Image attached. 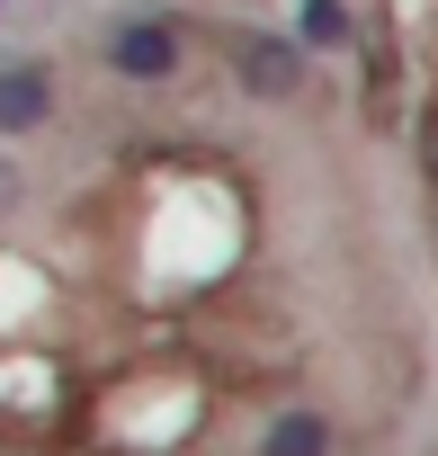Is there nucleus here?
<instances>
[{
  "label": "nucleus",
  "instance_id": "5",
  "mask_svg": "<svg viewBox=\"0 0 438 456\" xmlns=\"http://www.w3.org/2000/svg\"><path fill=\"white\" fill-rule=\"evenodd\" d=\"M296 45H304V54H340V45H358L349 0H296Z\"/></svg>",
  "mask_w": 438,
  "mask_h": 456
},
{
  "label": "nucleus",
  "instance_id": "6",
  "mask_svg": "<svg viewBox=\"0 0 438 456\" xmlns=\"http://www.w3.org/2000/svg\"><path fill=\"white\" fill-rule=\"evenodd\" d=\"M420 188L438 197V90L420 99Z\"/></svg>",
  "mask_w": 438,
  "mask_h": 456
},
{
  "label": "nucleus",
  "instance_id": "3",
  "mask_svg": "<svg viewBox=\"0 0 438 456\" xmlns=\"http://www.w3.org/2000/svg\"><path fill=\"white\" fill-rule=\"evenodd\" d=\"M54 117V72L45 63H0V134H36Z\"/></svg>",
  "mask_w": 438,
  "mask_h": 456
},
{
  "label": "nucleus",
  "instance_id": "4",
  "mask_svg": "<svg viewBox=\"0 0 438 456\" xmlns=\"http://www.w3.org/2000/svg\"><path fill=\"white\" fill-rule=\"evenodd\" d=\"M331 447H340L331 411H278V420L260 429V456H331Z\"/></svg>",
  "mask_w": 438,
  "mask_h": 456
},
{
  "label": "nucleus",
  "instance_id": "1",
  "mask_svg": "<svg viewBox=\"0 0 438 456\" xmlns=\"http://www.w3.org/2000/svg\"><path fill=\"white\" fill-rule=\"evenodd\" d=\"M179 63H188V45H179L170 19H117V28H108V72H117V81L161 90V81H179Z\"/></svg>",
  "mask_w": 438,
  "mask_h": 456
},
{
  "label": "nucleus",
  "instance_id": "7",
  "mask_svg": "<svg viewBox=\"0 0 438 456\" xmlns=\"http://www.w3.org/2000/svg\"><path fill=\"white\" fill-rule=\"evenodd\" d=\"M10 206H19V170H10V161H0V215H10Z\"/></svg>",
  "mask_w": 438,
  "mask_h": 456
},
{
  "label": "nucleus",
  "instance_id": "2",
  "mask_svg": "<svg viewBox=\"0 0 438 456\" xmlns=\"http://www.w3.org/2000/svg\"><path fill=\"white\" fill-rule=\"evenodd\" d=\"M224 63L251 99H296L304 90V45L296 37H260V28H233L224 37Z\"/></svg>",
  "mask_w": 438,
  "mask_h": 456
}]
</instances>
